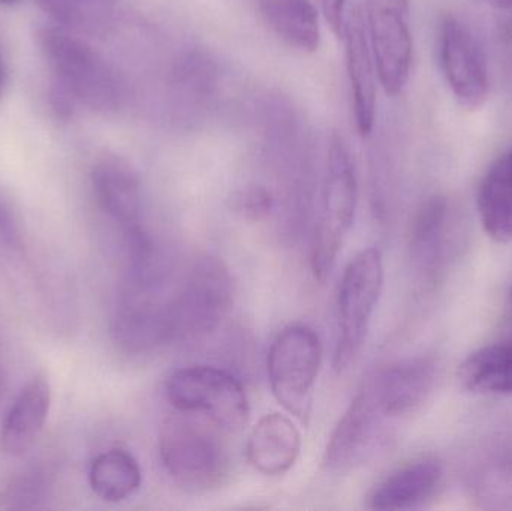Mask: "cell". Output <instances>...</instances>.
<instances>
[{
	"label": "cell",
	"mask_w": 512,
	"mask_h": 511,
	"mask_svg": "<svg viewBox=\"0 0 512 511\" xmlns=\"http://www.w3.org/2000/svg\"><path fill=\"white\" fill-rule=\"evenodd\" d=\"M17 242V230H15L8 212L0 204V245L14 246L17 245Z\"/></svg>",
	"instance_id": "obj_27"
},
{
	"label": "cell",
	"mask_w": 512,
	"mask_h": 511,
	"mask_svg": "<svg viewBox=\"0 0 512 511\" xmlns=\"http://www.w3.org/2000/svg\"><path fill=\"white\" fill-rule=\"evenodd\" d=\"M357 203L354 162L343 138L334 134L328 147L321 207L313 237L312 272L319 282H324L336 266L337 257L354 225Z\"/></svg>",
	"instance_id": "obj_4"
},
{
	"label": "cell",
	"mask_w": 512,
	"mask_h": 511,
	"mask_svg": "<svg viewBox=\"0 0 512 511\" xmlns=\"http://www.w3.org/2000/svg\"><path fill=\"white\" fill-rule=\"evenodd\" d=\"M448 203L444 197H432L418 209L412 222V260L420 269L430 270L438 266L447 252L448 245Z\"/></svg>",
	"instance_id": "obj_21"
},
{
	"label": "cell",
	"mask_w": 512,
	"mask_h": 511,
	"mask_svg": "<svg viewBox=\"0 0 512 511\" xmlns=\"http://www.w3.org/2000/svg\"><path fill=\"white\" fill-rule=\"evenodd\" d=\"M167 417L159 431V456L168 476L194 492L212 491L231 474L227 432L203 417L180 413Z\"/></svg>",
	"instance_id": "obj_1"
},
{
	"label": "cell",
	"mask_w": 512,
	"mask_h": 511,
	"mask_svg": "<svg viewBox=\"0 0 512 511\" xmlns=\"http://www.w3.org/2000/svg\"><path fill=\"white\" fill-rule=\"evenodd\" d=\"M234 305V282L221 258L194 261L170 296L174 344L201 341L219 329Z\"/></svg>",
	"instance_id": "obj_3"
},
{
	"label": "cell",
	"mask_w": 512,
	"mask_h": 511,
	"mask_svg": "<svg viewBox=\"0 0 512 511\" xmlns=\"http://www.w3.org/2000/svg\"><path fill=\"white\" fill-rule=\"evenodd\" d=\"M38 39L56 78L54 83L63 87L75 102L99 113H114L123 107L125 83L95 48L60 27H45Z\"/></svg>",
	"instance_id": "obj_2"
},
{
	"label": "cell",
	"mask_w": 512,
	"mask_h": 511,
	"mask_svg": "<svg viewBox=\"0 0 512 511\" xmlns=\"http://www.w3.org/2000/svg\"><path fill=\"white\" fill-rule=\"evenodd\" d=\"M159 290L161 284H123L114 311L113 339L126 356H149L174 344L170 296Z\"/></svg>",
	"instance_id": "obj_8"
},
{
	"label": "cell",
	"mask_w": 512,
	"mask_h": 511,
	"mask_svg": "<svg viewBox=\"0 0 512 511\" xmlns=\"http://www.w3.org/2000/svg\"><path fill=\"white\" fill-rule=\"evenodd\" d=\"M484 2L489 3L493 8L499 9H510L512 8V0H484Z\"/></svg>",
	"instance_id": "obj_28"
},
{
	"label": "cell",
	"mask_w": 512,
	"mask_h": 511,
	"mask_svg": "<svg viewBox=\"0 0 512 511\" xmlns=\"http://www.w3.org/2000/svg\"><path fill=\"white\" fill-rule=\"evenodd\" d=\"M510 305H511V312H512V290H511V294H510Z\"/></svg>",
	"instance_id": "obj_32"
},
{
	"label": "cell",
	"mask_w": 512,
	"mask_h": 511,
	"mask_svg": "<svg viewBox=\"0 0 512 511\" xmlns=\"http://www.w3.org/2000/svg\"><path fill=\"white\" fill-rule=\"evenodd\" d=\"M366 27L379 83L388 96L405 89L412 66L409 0H366Z\"/></svg>",
	"instance_id": "obj_9"
},
{
	"label": "cell",
	"mask_w": 512,
	"mask_h": 511,
	"mask_svg": "<svg viewBox=\"0 0 512 511\" xmlns=\"http://www.w3.org/2000/svg\"><path fill=\"white\" fill-rule=\"evenodd\" d=\"M382 419L369 393L361 386L328 440L325 467L343 473L361 464L375 444Z\"/></svg>",
	"instance_id": "obj_12"
},
{
	"label": "cell",
	"mask_w": 512,
	"mask_h": 511,
	"mask_svg": "<svg viewBox=\"0 0 512 511\" xmlns=\"http://www.w3.org/2000/svg\"><path fill=\"white\" fill-rule=\"evenodd\" d=\"M321 362L319 336L303 324L283 329L268 351V381L274 398L306 426L312 414L313 389Z\"/></svg>",
	"instance_id": "obj_7"
},
{
	"label": "cell",
	"mask_w": 512,
	"mask_h": 511,
	"mask_svg": "<svg viewBox=\"0 0 512 511\" xmlns=\"http://www.w3.org/2000/svg\"><path fill=\"white\" fill-rule=\"evenodd\" d=\"M442 482V467L433 458H420L396 468L373 488L369 507L378 511L415 510L429 503Z\"/></svg>",
	"instance_id": "obj_15"
},
{
	"label": "cell",
	"mask_w": 512,
	"mask_h": 511,
	"mask_svg": "<svg viewBox=\"0 0 512 511\" xmlns=\"http://www.w3.org/2000/svg\"><path fill=\"white\" fill-rule=\"evenodd\" d=\"M44 494V485L36 474H26L14 480L0 494V509L26 510L36 509Z\"/></svg>",
	"instance_id": "obj_25"
},
{
	"label": "cell",
	"mask_w": 512,
	"mask_h": 511,
	"mask_svg": "<svg viewBox=\"0 0 512 511\" xmlns=\"http://www.w3.org/2000/svg\"><path fill=\"white\" fill-rule=\"evenodd\" d=\"M505 158V161H507V164L510 165V168L512 170V149L510 152L505 153V155H502Z\"/></svg>",
	"instance_id": "obj_30"
},
{
	"label": "cell",
	"mask_w": 512,
	"mask_h": 511,
	"mask_svg": "<svg viewBox=\"0 0 512 511\" xmlns=\"http://www.w3.org/2000/svg\"><path fill=\"white\" fill-rule=\"evenodd\" d=\"M435 380V362L429 357H412L373 372L363 387L384 419H400L426 404Z\"/></svg>",
	"instance_id": "obj_11"
},
{
	"label": "cell",
	"mask_w": 512,
	"mask_h": 511,
	"mask_svg": "<svg viewBox=\"0 0 512 511\" xmlns=\"http://www.w3.org/2000/svg\"><path fill=\"white\" fill-rule=\"evenodd\" d=\"M460 384L477 395H511L512 341L487 345L460 365Z\"/></svg>",
	"instance_id": "obj_19"
},
{
	"label": "cell",
	"mask_w": 512,
	"mask_h": 511,
	"mask_svg": "<svg viewBox=\"0 0 512 511\" xmlns=\"http://www.w3.org/2000/svg\"><path fill=\"white\" fill-rule=\"evenodd\" d=\"M271 32L288 47L313 53L321 44L318 12L310 0H258Z\"/></svg>",
	"instance_id": "obj_18"
},
{
	"label": "cell",
	"mask_w": 512,
	"mask_h": 511,
	"mask_svg": "<svg viewBox=\"0 0 512 511\" xmlns=\"http://www.w3.org/2000/svg\"><path fill=\"white\" fill-rule=\"evenodd\" d=\"M165 396L180 413L209 420L227 434H237L251 416L245 387L233 374L213 366H191L174 372Z\"/></svg>",
	"instance_id": "obj_5"
},
{
	"label": "cell",
	"mask_w": 512,
	"mask_h": 511,
	"mask_svg": "<svg viewBox=\"0 0 512 511\" xmlns=\"http://www.w3.org/2000/svg\"><path fill=\"white\" fill-rule=\"evenodd\" d=\"M92 188L102 212L120 231L143 222V188L135 168L116 155L102 156L92 168Z\"/></svg>",
	"instance_id": "obj_13"
},
{
	"label": "cell",
	"mask_w": 512,
	"mask_h": 511,
	"mask_svg": "<svg viewBox=\"0 0 512 511\" xmlns=\"http://www.w3.org/2000/svg\"><path fill=\"white\" fill-rule=\"evenodd\" d=\"M3 84H5V68H3L2 60H0V90H2Z\"/></svg>",
	"instance_id": "obj_29"
},
{
	"label": "cell",
	"mask_w": 512,
	"mask_h": 511,
	"mask_svg": "<svg viewBox=\"0 0 512 511\" xmlns=\"http://www.w3.org/2000/svg\"><path fill=\"white\" fill-rule=\"evenodd\" d=\"M343 30L346 35V69L351 86L355 126L361 137H367L375 123L376 66L367 36L366 20L360 9H352Z\"/></svg>",
	"instance_id": "obj_14"
},
{
	"label": "cell",
	"mask_w": 512,
	"mask_h": 511,
	"mask_svg": "<svg viewBox=\"0 0 512 511\" xmlns=\"http://www.w3.org/2000/svg\"><path fill=\"white\" fill-rule=\"evenodd\" d=\"M345 5L346 0H322L325 18L337 35L345 29Z\"/></svg>",
	"instance_id": "obj_26"
},
{
	"label": "cell",
	"mask_w": 512,
	"mask_h": 511,
	"mask_svg": "<svg viewBox=\"0 0 512 511\" xmlns=\"http://www.w3.org/2000/svg\"><path fill=\"white\" fill-rule=\"evenodd\" d=\"M57 23L87 33L102 35L116 17L119 0H36Z\"/></svg>",
	"instance_id": "obj_23"
},
{
	"label": "cell",
	"mask_w": 512,
	"mask_h": 511,
	"mask_svg": "<svg viewBox=\"0 0 512 511\" xmlns=\"http://www.w3.org/2000/svg\"><path fill=\"white\" fill-rule=\"evenodd\" d=\"M230 203L237 215L254 222L264 221L276 209V198L270 189L254 183L237 189Z\"/></svg>",
	"instance_id": "obj_24"
},
{
	"label": "cell",
	"mask_w": 512,
	"mask_h": 511,
	"mask_svg": "<svg viewBox=\"0 0 512 511\" xmlns=\"http://www.w3.org/2000/svg\"><path fill=\"white\" fill-rule=\"evenodd\" d=\"M439 57L448 86L462 107L478 110L489 96L486 54L474 33L456 17H445L439 33Z\"/></svg>",
	"instance_id": "obj_10"
},
{
	"label": "cell",
	"mask_w": 512,
	"mask_h": 511,
	"mask_svg": "<svg viewBox=\"0 0 512 511\" xmlns=\"http://www.w3.org/2000/svg\"><path fill=\"white\" fill-rule=\"evenodd\" d=\"M478 210L487 236L495 242H511L512 170L504 156L493 162L481 182Z\"/></svg>",
	"instance_id": "obj_20"
},
{
	"label": "cell",
	"mask_w": 512,
	"mask_h": 511,
	"mask_svg": "<svg viewBox=\"0 0 512 511\" xmlns=\"http://www.w3.org/2000/svg\"><path fill=\"white\" fill-rule=\"evenodd\" d=\"M51 408L47 378L38 375L12 402L0 431V447L6 455L20 456L38 440Z\"/></svg>",
	"instance_id": "obj_17"
},
{
	"label": "cell",
	"mask_w": 512,
	"mask_h": 511,
	"mask_svg": "<svg viewBox=\"0 0 512 511\" xmlns=\"http://www.w3.org/2000/svg\"><path fill=\"white\" fill-rule=\"evenodd\" d=\"M89 483L96 497L107 503H122L140 489L141 468L126 450H107L93 459Z\"/></svg>",
	"instance_id": "obj_22"
},
{
	"label": "cell",
	"mask_w": 512,
	"mask_h": 511,
	"mask_svg": "<svg viewBox=\"0 0 512 511\" xmlns=\"http://www.w3.org/2000/svg\"><path fill=\"white\" fill-rule=\"evenodd\" d=\"M17 0H0V3H15Z\"/></svg>",
	"instance_id": "obj_31"
},
{
	"label": "cell",
	"mask_w": 512,
	"mask_h": 511,
	"mask_svg": "<svg viewBox=\"0 0 512 511\" xmlns=\"http://www.w3.org/2000/svg\"><path fill=\"white\" fill-rule=\"evenodd\" d=\"M384 287V263L378 249H364L355 255L340 279L337 311L336 350L333 368L343 372L357 360L369 333L373 312Z\"/></svg>",
	"instance_id": "obj_6"
},
{
	"label": "cell",
	"mask_w": 512,
	"mask_h": 511,
	"mask_svg": "<svg viewBox=\"0 0 512 511\" xmlns=\"http://www.w3.org/2000/svg\"><path fill=\"white\" fill-rule=\"evenodd\" d=\"M301 450V437L291 419L267 414L259 419L246 443V458L262 476L279 477L288 473Z\"/></svg>",
	"instance_id": "obj_16"
}]
</instances>
